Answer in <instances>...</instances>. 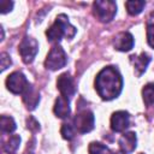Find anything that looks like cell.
<instances>
[{"label":"cell","instance_id":"8fae6325","mask_svg":"<svg viewBox=\"0 0 154 154\" xmlns=\"http://www.w3.org/2000/svg\"><path fill=\"white\" fill-rule=\"evenodd\" d=\"M119 147H120V150L124 152V153H131L135 150L136 148V144H137V137H136V134L132 132V131H129V132H124L119 141Z\"/></svg>","mask_w":154,"mask_h":154},{"label":"cell","instance_id":"4fadbf2b","mask_svg":"<svg viewBox=\"0 0 154 154\" xmlns=\"http://www.w3.org/2000/svg\"><path fill=\"white\" fill-rule=\"evenodd\" d=\"M53 112L58 118H67L71 113L70 109V100L64 97V96H58V99L55 100L54 107H53Z\"/></svg>","mask_w":154,"mask_h":154},{"label":"cell","instance_id":"e0dca14e","mask_svg":"<svg viewBox=\"0 0 154 154\" xmlns=\"http://www.w3.org/2000/svg\"><path fill=\"white\" fill-rule=\"evenodd\" d=\"M19 144H20V137H19L18 135H12V136L2 144V148H4V150H5L6 153L13 154V153L18 149Z\"/></svg>","mask_w":154,"mask_h":154},{"label":"cell","instance_id":"7a4b0ae2","mask_svg":"<svg viewBox=\"0 0 154 154\" xmlns=\"http://www.w3.org/2000/svg\"><path fill=\"white\" fill-rule=\"evenodd\" d=\"M76 32H77V30L69 22V17L66 14L61 13L55 18L54 23L47 29L46 35H47V40L49 42H59L63 37L71 40L76 35Z\"/></svg>","mask_w":154,"mask_h":154},{"label":"cell","instance_id":"ac0fdd59","mask_svg":"<svg viewBox=\"0 0 154 154\" xmlns=\"http://www.w3.org/2000/svg\"><path fill=\"white\" fill-rule=\"evenodd\" d=\"M142 97H143V102L147 106L154 105V83H148L143 87Z\"/></svg>","mask_w":154,"mask_h":154},{"label":"cell","instance_id":"6da1fadb","mask_svg":"<svg viewBox=\"0 0 154 154\" xmlns=\"http://www.w3.org/2000/svg\"><path fill=\"white\" fill-rule=\"evenodd\" d=\"M95 89L102 100L109 101L119 96L123 90V78L116 66L103 67L95 78Z\"/></svg>","mask_w":154,"mask_h":154},{"label":"cell","instance_id":"5bb4252c","mask_svg":"<svg viewBox=\"0 0 154 154\" xmlns=\"http://www.w3.org/2000/svg\"><path fill=\"white\" fill-rule=\"evenodd\" d=\"M131 63L134 65V69L136 71V75L137 76H141L147 70V66L150 63V57L147 53H141L140 55H136V57L132 55L131 57Z\"/></svg>","mask_w":154,"mask_h":154},{"label":"cell","instance_id":"277c9868","mask_svg":"<svg viewBox=\"0 0 154 154\" xmlns=\"http://www.w3.org/2000/svg\"><path fill=\"white\" fill-rule=\"evenodd\" d=\"M67 63V55L61 46L55 45L51 48L49 53L47 54V58L45 60V66L48 70L57 71L61 67H64Z\"/></svg>","mask_w":154,"mask_h":154},{"label":"cell","instance_id":"52a82bcc","mask_svg":"<svg viewBox=\"0 0 154 154\" xmlns=\"http://www.w3.org/2000/svg\"><path fill=\"white\" fill-rule=\"evenodd\" d=\"M29 85H30L29 81L26 79L25 75L20 71L12 72L6 79V87L13 94H23Z\"/></svg>","mask_w":154,"mask_h":154},{"label":"cell","instance_id":"30bf717a","mask_svg":"<svg viewBox=\"0 0 154 154\" xmlns=\"http://www.w3.org/2000/svg\"><path fill=\"white\" fill-rule=\"evenodd\" d=\"M134 36L128 31H122L117 34L113 38V46L117 51L120 52H129L134 47Z\"/></svg>","mask_w":154,"mask_h":154},{"label":"cell","instance_id":"5b68a950","mask_svg":"<svg viewBox=\"0 0 154 154\" xmlns=\"http://www.w3.org/2000/svg\"><path fill=\"white\" fill-rule=\"evenodd\" d=\"M94 123H95L94 113L87 108L81 109L75 116V118L72 120V124H73L76 131L79 134H87V132L91 131L94 129Z\"/></svg>","mask_w":154,"mask_h":154},{"label":"cell","instance_id":"2e32d148","mask_svg":"<svg viewBox=\"0 0 154 154\" xmlns=\"http://www.w3.org/2000/svg\"><path fill=\"white\" fill-rule=\"evenodd\" d=\"M17 125L12 117L8 116H1L0 118V129L2 134H11L16 130Z\"/></svg>","mask_w":154,"mask_h":154},{"label":"cell","instance_id":"ffe728a7","mask_svg":"<svg viewBox=\"0 0 154 154\" xmlns=\"http://www.w3.org/2000/svg\"><path fill=\"white\" fill-rule=\"evenodd\" d=\"M60 132H61V135H63V137H64L65 140L70 141V140H72V138L75 137L76 129H75L73 124H71V123H64L63 126H61Z\"/></svg>","mask_w":154,"mask_h":154},{"label":"cell","instance_id":"7c38bea8","mask_svg":"<svg viewBox=\"0 0 154 154\" xmlns=\"http://www.w3.org/2000/svg\"><path fill=\"white\" fill-rule=\"evenodd\" d=\"M22 95H23V101H24L26 108L30 109V111L35 109L36 106H37L38 102H40V94H38V91L30 84V85L28 87V89H26Z\"/></svg>","mask_w":154,"mask_h":154},{"label":"cell","instance_id":"d4e9b609","mask_svg":"<svg viewBox=\"0 0 154 154\" xmlns=\"http://www.w3.org/2000/svg\"><path fill=\"white\" fill-rule=\"evenodd\" d=\"M112 154H125V153L122 152V150H118V152H114V153H112Z\"/></svg>","mask_w":154,"mask_h":154},{"label":"cell","instance_id":"603a6c76","mask_svg":"<svg viewBox=\"0 0 154 154\" xmlns=\"http://www.w3.org/2000/svg\"><path fill=\"white\" fill-rule=\"evenodd\" d=\"M147 41L148 45L154 48V24H148L147 26Z\"/></svg>","mask_w":154,"mask_h":154},{"label":"cell","instance_id":"484cf974","mask_svg":"<svg viewBox=\"0 0 154 154\" xmlns=\"http://www.w3.org/2000/svg\"><path fill=\"white\" fill-rule=\"evenodd\" d=\"M141 154H143V153H141Z\"/></svg>","mask_w":154,"mask_h":154},{"label":"cell","instance_id":"9c48e42d","mask_svg":"<svg viewBox=\"0 0 154 154\" xmlns=\"http://www.w3.org/2000/svg\"><path fill=\"white\" fill-rule=\"evenodd\" d=\"M130 126V114L125 111H117L111 117V129L114 132H123Z\"/></svg>","mask_w":154,"mask_h":154},{"label":"cell","instance_id":"8992f818","mask_svg":"<svg viewBox=\"0 0 154 154\" xmlns=\"http://www.w3.org/2000/svg\"><path fill=\"white\" fill-rule=\"evenodd\" d=\"M18 51L22 57V60L25 64H30L34 61L38 52V42L31 36H24V38L19 43Z\"/></svg>","mask_w":154,"mask_h":154},{"label":"cell","instance_id":"d6986e66","mask_svg":"<svg viewBox=\"0 0 154 154\" xmlns=\"http://www.w3.org/2000/svg\"><path fill=\"white\" fill-rule=\"evenodd\" d=\"M89 154H112L109 148L100 142H91L89 144Z\"/></svg>","mask_w":154,"mask_h":154},{"label":"cell","instance_id":"44dd1931","mask_svg":"<svg viewBox=\"0 0 154 154\" xmlns=\"http://www.w3.org/2000/svg\"><path fill=\"white\" fill-rule=\"evenodd\" d=\"M0 65H1V71H5L7 67H10V65L12 64L11 58L7 53H1L0 54Z\"/></svg>","mask_w":154,"mask_h":154},{"label":"cell","instance_id":"3957f363","mask_svg":"<svg viewBox=\"0 0 154 154\" xmlns=\"http://www.w3.org/2000/svg\"><path fill=\"white\" fill-rule=\"evenodd\" d=\"M117 13V4L112 0H96L93 4V14L101 23L111 22Z\"/></svg>","mask_w":154,"mask_h":154},{"label":"cell","instance_id":"cb8c5ba5","mask_svg":"<svg viewBox=\"0 0 154 154\" xmlns=\"http://www.w3.org/2000/svg\"><path fill=\"white\" fill-rule=\"evenodd\" d=\"M26 124H28V128H29V129H31V130H34V131L40 129V126H38L40 124H38L34 118H29V119H28V122H26Z\"/></svg>","mask_w":154,"mask_h":154},{"label":"cell","instance_id":"7402d4cb","mask_svg":"<svg viewBox=\"0 0 154 154\" xmlns=\"http://www.w3.org/2000/svg\"><path fill=\"white\" fill-rule=\"evenodd\" d=\"M13 8V1L10 0H0V12L2 14L10 12Z\"/></svg>","mask_w":154,"mask_h":154},{"label":"cell","instance_id":"ba28073f","mask_svg":"<svg viewBox=\"0 0 154 154\" xmlns=\"http://www.w3.org/2000/svg\"><path fill=\"white\" fill-rule=\"evenodd\" d=\"M57 88L59 89L60 91V95L69 99L72 97L76 93V84H75V81L73 78L71 77V75L69 72H65V73H61L58 79H57Z\"/></svg>","mask_w":154,"mask_h":154},{"label":"cell","instance_id":"9a60e30c","mask_svg":"<svg viewBox=\"0 0 154 154\" xmlns=\"http://www.w3.org/2000/svg\"><path fill=\"white\" fill-rule=\"evenodd\" d=\"M146 2L143 0H130L125 2V7L129 14L131 16H137L142 12L143 7H144Z\"/></svg>","mask_w":154,"mask_h":154}]
</instances>
